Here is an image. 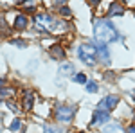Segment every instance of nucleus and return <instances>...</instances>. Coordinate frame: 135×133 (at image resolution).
<instances>
[{
	"instance_id": "423d86ee",
	"label": "nucleus",
	"mask_w": 135,
	"mask_h": 133,
	"mask_svg": "<svg viewBox=\"0 0 135 133\" xmlns=\"http://www.w3.org/2000/svg\"><path fill=\"white\" fill-rule=\"evenodd\" d=\"M94 49H95V54L99 56V60L104 63V65H110V54H108V49H106V45L101 43V41H95L92 43Z\"/></svg>"
},
{
	"instance_id": "0eeeda50",
	"label": "nucleus",
	"mask_w": 135,
	"mask_h": 133,
	"mask_svg": "<svg viewBox=\"0 0 135 133\" xmlns=\"http://www.w3.org/2000/svg\"><path fill=\"white\" fill-rule=\"evenodd\" d=\"M110 121V115L106 112H101V110H95L92 113V121H90V126H101V124H106Z\"/></svg>"
},
{
	"instance_id": "f257e3e1",
	"label": "nucleus",
	"mask_w": 135,
	"mask_h": 133,
	"mask_svg": "<svg viewBox=\"0 0 135 133\" xmlns=\"http://www.w3.org/2000/svg\"><path fill=\"white\" fill-rule=\"evenodd\" d=\"M94 36H95V40L101 41V43H110V41H117L121 38V34L117 32V29L114 27V23L110 20H106V18H99V20H95L94 23Z\"/></svg>"
},
{
	"instance_id": "b1692460",
	"label": "nucleus",
	"mask_w": 135,
	"mask_h": 133,
	"mask_svg": "<svg viewBox=\"0 0 135 133\" xmlns=\"http://www.w3.org/2000/svg\"><path fill=\"white\" fill-rule=\"evenodd\" d=\"M124 2H128V0H124Z\"/></svg>"
},
{
	"instance_id": "393cba45",
	"label": "nucleus",
	"mask_w": 135,
	"mask_h": 133,
	"mask_svg": "<svg viewBox=\"0 0 135 133\" xmlns=\"http://www.w3.org/2000/svg\"><path fill=\"white\" fill-rule=\"evenodd\" d=\"M79 133H83V131H79Z\"/></svg>"
},
{
	"instance_id": "f8f14e48",
	"label": "nucleus",
	"mask_w": 135,
	"mask_h": 133,
	"mask_svg": "<svg viewBox=\"0 0 135 133\" xmlns=\"http://www.w3.org/2000/svg\"><path fill=\"white\" fill-rule=\"evenodd\" d=\"M103 133H124V130H123V126H121V124L112 122V124H108V126L103 130Z\"/></svg>"
},
{
	"instance_id": "4468645a",
	"label": "nucleus",
	"mask_w": 135,
	"mask_h": 133,
	"mask_svg": "<svg viewBox=\"0 0 135 133\" xmlns=\"http://www.w3.org/2000/svg\"><path fill=\"white\" fill-rule=\"evenodd\" d=\"M9 130H13V131H18V130H22V121H20V119H15V121L9 124Z\"/></svg>"
},
{
	"instance_id": "ddd939ff",
	"label": "nucleus",
	"mask_w": 135,
	"mask_h": 133,
	"mask_svg": "<svg viewBox=\"0 0 135 133\" xmlns=\"http://www.w3.org/2000/svg\"><path fill=\"white\" fill-rule=\"evenodd\" d=\"M72 72H74V67L70 63H65V65L60 67V76H70Z\"/></svg>"
},
{
	"instance_id": "6e6552de",
	"label": "nucleus",
	"mask_w": 135,
	"mask_h": 133,
	"mask_svg": "<svg viewBox=\"0 0 135 133\" xmlns=\"http://www.w3.org/2000/svg\"><path fill=\"white\" fill-rule=\"evenodd\" d=\"M49 54H51V58H54V60H63L65 58V51H63V47L60 43H54L52 47H49Z\"/></svg>"
},
{
	"instance_id": "aec40b11",
	"label": "nucleus",
	"mask_w": 135,
	"mask_h": 133,
	"mask_svg": "<svg viewBox=\"0 0 135 133\" xmlns=\"http://www.w3.org/2000/svg\"><path fill=\"white\" fill-rule=\"evenodd\" d=\"M88 4H90L92 7H97V6H99V0H88Z\"/></svg>"
},
{
	"instance_id": "412c9836",
	"label": "nucleus",
	"mask_w": 135,
	"mask_h": 133,
	"mask_svg": "<svg viewBox=\"0 0 135 133\" xmlns=\"http://www.w3.org/2000/svg\"><path fill=\"white\" fill-rule=\"evenodd\" d=\"M128 133H135V124H132V126L128 128Z\"/></svg>"
},
{
	"instance_id": "20e7f679",
	"label": "nucleus",
	"mask_w": 135,
	"mask_h": 133,
	"mask_svg": "<svg viewBox=\"0 0 135 133\" xmlns=\"http://www.w3.org/2000/svg\"><path fill=\"white\" fill-rule=\"evenodd\" d=\"M74 115H76V108L74 106H58L56 108V121L58 122H63V124H67V122H70L74 119Z\"/></svg>"
},
{
	"instance_id": "1a4fd4ad",
	"label": "nucleus",
	"mask_w": 135,
	"mask_h": 133,
	"mask_svg": "<svg viewBox=\"0 0 135 133\" xmlns=\"http://www.w3.org/2000/svg\"><path fill=\"white\" fill-rule=\"evenodd\" d=\"M32 101H34V92L32 90H25V93H23V101H22V104H23V110H31L32 108Z\"/></svg>"
},
{
	"instance_id": "5701e85b",
	"label": "nucleus",
	"mask_w": 135,
	"mask_h": 133,
	"mask_svg": "<svg viewBox=\"0 0 135 133\" xmlns=\"http://www.w3.org/2000/svg\"><path fill=\"white\" fill-rule=\"evenodd\" d=\"M56 2H60V4H61V2H65V0H56Z\"/></svg>"
},
{
	"instance_id": "a211bd4d",
	"label": "nucleus",
	"mask_w": 135,
	"mask_h": 133,
	"mask_svg": "<svg viewBox=\"0 0 135 133\" xmlns=\"http://www.w3.org/2000/svg\"><path fill=\"white\" fill-rule=\"evenodd\" d=\"M60 14H63V16H70V9H69L67 6H61V7H60Z\"/></svg>"
},
{
	"instance_id": "4be33fe9",
	"label": "nucleus",
	"mask_w": 135,
	"mask_h": 133,
	"mask_svg": "<svg viewBox=\"0 0 135 133\" xmlns=\"http://www.w3.org/2000/svg\"><path fill=\"white\" fill-rule=\"evenodd\" d=\"M23 2H27V0H15V4H23Z\"/></svg>"
},
{
	"instance_id": "dca6fc26",
	"label": "nucleus",
	"mask_w": 135,
	"mask_h": 133,
	"mask_svg": "<svg viewBox=\"0 0 135 133\" xmlns=\"http://www.w3.org/2000/svg\"><path fill=\"white\" fill-rule=\"evenodd\" d=\"M13 93H15V90H11V88L6 90V88H4V90H0V99H4V97H11Z\"/></svg>"
},
{
	"instance_id": "f3484780",
	"label": "nucleus",
	"mask_w": 135,
	"mask_h": 133,
	"mask_svg": "<svg viewBox=\"0 0 135 133\" xmlns=\"http://www.w3.org/2000/svg\"><path fill=\"white\" fill-rule=\"evenodd\" d=\"M86 90H88L90 93H92V92H97V85H95L94 81H90L88 85H86Z\"/></svg>"
},
{
	"instance_id": "6ab92c4d",
	"label": "nucleus",
	"mask_w": 135,
	"mask_h": 133,
	"mask_svg": "<svg viewBox=\"0 0 135 133\" xmlns=\"http://www.w3.org/2000/svg\"><path fill=\"white\" fill-rule=\"evenodd\" d=\"M11 43H13V45H16V47H25V41H22V40H13Z\"/></svg>"
},
{
	"instance_id": "7ed1b4c3",
	"label": "nucleus",
	"mask_w": 135,
	"mask_h": 133,
	"mask_svg": "<svg viewBox=\"0 0 135 133\" xmlns=\"http://www.w3.org/2000/svg\"><path fill=\"white\" fill-rule=\"evenodd\" d=\"M34 23L38 25V29H43V31H56L60 25V22L54 20V16H51L49 13H40V14H36V18H34Z\"/></svg>"
},
{
	"instance_id": "9d476101",
	"label": "nucleus",
	"mask_w": 135,
	"mask_h": 133,
	"mask_svg": "<svg viewBox=\"0 0 135 133\" xmlns=\"http://www.w3.org/2000/svg\"><path fill=\"white\" fill-rule=\"evenodd\" d=\"M123 13H124L123 4H121V2H114V4L110 6V9H108V16H121Z\"/></svg>"
},
{
	"instance_id": "9b49d317",
	"label": "nucleus",
	"mask_w": 135,
	"mask_h": 133,
	"mask_svg": "<svg viewBox=\"0 0 135 133\" xmlns=\"http://www.w3.org/2000/svg\"><path fill=\"white\" fill-rule=\"evenodd\" d=\"M27 16L25 14H18L16 18H15V29H18V31H23L25 27H27Z\"/></svg>"
},
{
	"instance_id": "39448f33",
	"label": "nucleus",
	"mask_w": 135,
	"mask_h": 133,
	"mask_svg": "<svg viewBox=\"0 0 135 133\" xmlns=\"http://www.w3.org/2000/svg\"><path fill=\"white\" fill-rule=\"evenodd\" d=\"M119 104V95H106V97H103L101 101H99V104H97V110H101V112H112L115 106Z\"/></svg>"
},
{
	"instance_id": "2eb2a0df",
	"label": "nucleus",
	"mask_w": 135,
	"mask_h": 133,
	"mask_svg": "<svg viewBox=\"0 0 135 133\" xmlns=\"http://www.w3.org/2000/svg\"><path fill=\"white\" fill-rule=\"evenodd\" d=\"M74 81L83 85V83H86V76H85V74H76V76H74Z\"/></svg>"
},
{
	"instance_id": "f03ea898",
	"label": "nucleus",
	"mask_w": 135,
	"mask_h": 133,
	"mask_svg": "<svg viewBox=\"0 0 135 133\" xmlns=\"http://www.w3.org/2000/svg\"><path fill=\"white\" fill-rule=\"evenodd\" d=\"M78 58L85 63V65H88V67H92L95 60H97V54H95V49H94L92 43H81L79 47H78Z\"/></svg>"
}]
</instances>
